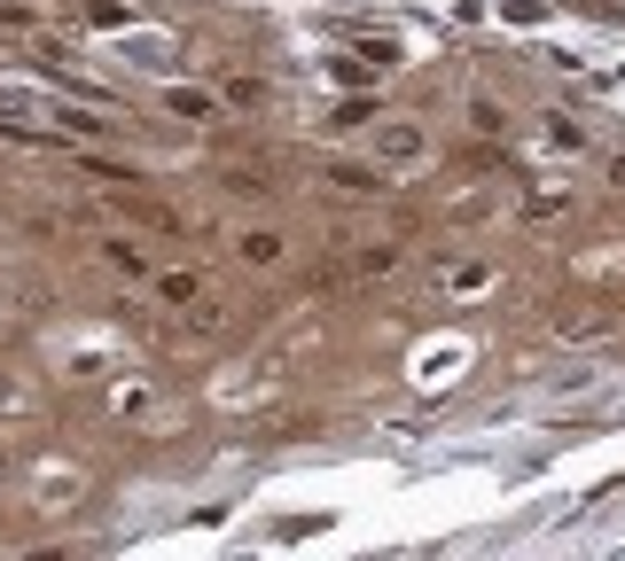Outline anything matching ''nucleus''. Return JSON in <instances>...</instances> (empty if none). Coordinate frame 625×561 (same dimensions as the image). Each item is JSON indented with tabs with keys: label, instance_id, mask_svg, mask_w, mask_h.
I'll return each instance as SVG.
<instances>
[{
	"label": "nucleus",
	"instance_id": "nucleus-11",
	"mask_svg": "<svg viewBox=\"0 0 625 561\" xmlns=\"http://www.w3.org/2000/svg\"><path fill=\"white\" fill-rule=\"evenodd\" d=\"M469 126H477V133H500V126H508V118H500V110H493V102H469Z\"/></svg>",
	"mask_w": 625,
	"mask_h": 561
},
{
	"label": "nucleus",
	"instance_id": "nucleus-2",
	"mask_svg": "<svg viewBox=\"0 0 625 561\" xmlns=\"http://www.w3.org/2000/svg\"><path fill=\"white\" fill-rule=\"evenodd\" d=\"M227 250H235V266H242V273H274V266L289 258V242H281L274 227H242V234H235Z\"/></svg>",
	"mask_w": 625,
	"mask_h": 561
},
{
	"label": "nucleus",
	"instance_id": "nucleus-4",
	"mask_svg": "<svg viewBox=\"0 0 625 561\" xmlns=\"http://www.w3.org/2000/svg\"><path fill=\"white\" fill-rule=\"evenodd\" d=\"M95 250H102V266H110V273H126V281H149V273H157V266H149V250H141L133 234H102Z\"/></svg>",
	"mask_w": 625,
	"mask_h": 561
},
{
	"label": "nucleus",
	"instance_id": "nucleus-3",
	"mask_svg": "<svg viewBox=\"0 0 625 561\" xmlns=\"http://www.w3.org/2000/svg\"><path fill=\"white\" fill-rule=\"evenodd\" d=\"M40 405V390H32V374L17 367V359H0V421H24Z\"/></svg>",
	"mask_w": 625,
	"mask_h": 561
},
{
	"label": "nucleus",
	"instance_id": "nucleus-6",
	"mask_svg": "<svg viewBox=\"0 0 625 561\" xmlns=\"http://www.w3.org/2000/svg\"><path fill=\"white\" fill-rule=\"evenodd\" d=\"M321 180H329V188H345V196H384V188H391V180H384V164H329Z\"/></svg>",
	"mask_w": 625,
	"mask_h": 561
},
{
	"label": "nucleus",
	"instance_id": "nucleus-9",
	"mask_svg": "<svg viewBox=\"0 0 625 561\" xmlns=\"http://www.w3.org/2000/svg\"><path fill=\"white\" fill-rule=\"evenodd\" d=\"M485 281H493V266H454V273H446V289H462V297L485 289Z\"/></svg>",
	"mask_w": 625,
	"mask_h": 561
},
{
	"label": "nucleus",
	"instance_id": "nucleus-7",
	"mask_svg": "<svg viewBox=\"0 0 625 561\" xmlns=\"http://www.w3.org/2000/svg\"><path fill=\"white\" fill-rule=\"evenodd\" d=\"M149 281H157L165 304H196V297H204V273H196V266H180V273H149Z\"/></svg>",
	"mask_w": 625,
	"mask_h": 561
},
{
	"label": "nucleus",
	"instance_id": "nucleus-12",
	"mask_svg": "<svg viewBox=\"0 0 625 561\" xmlns=\"http://www.w3.org/2000/svg\"><path fill=\"white\" fill-rule=\"evenodd\" d=\"M609 188H625V149H617V157H609Z\"/></svg>",
	"mask_w": 625,
	"mask_h": 561
},
{
	"label": "nucleus",
	"instance_id": "nucleus-8",
	"mask_svg": "<svg viewBox=\"0 0 625 561\" xmlns=\"http://www.w3.org/2000/svg\"><path fill=\"white\" fill-rule=\"evenodd\" d=\"M165 110H172V118H188V126H211V118H219V102H211V94H188V87H172V94H165Z\"/></svg>",
	"mask_w": 625,
	"mask_h": 561
},
{
	"label": "nucleus",
	"instance_id": "nucleus-1",
	"mask_svg": "<svg viewBox=\"0 0 625 561\" xmlns=\"http://www.w3.org/2000/svg\"><path fill=\"white\" fill-rule=\"evenodd\" d=\"M368 149H376V164H423V157H430V133H423L415 118H391V126H376Z\"/></svg>",
	"mask_w": 625,
	"mask_h": 561
},
{
	"label": "nucleus",
	"instance_id": "nucleus-5",
	"mask_svg": "<svg viewBox=\"0 0 625 561\" xmlns=\"http://www.w3.org/2000/svg\"><path fill=\"white\" fill-rule=\"evenodd\" d=\"M345 273H353V281H391V273H399V242H360V250L345 258Z\"/></svg>",
	"mask_w": 625,
	"mask_h": 561
},
{
	"label": "nucleus",
	"instance_id": "nucleus-10",
	"mask_svg": "<svg viewBox=\"0 0 625 561\" xmlns=\"http://www.w3.org/2000/svg\"><path fill=\"white\" fill-rule=\"evenodd\" d=\"M547 141H555V149H578V141H586V126H571V118H547Z\"/></svg>",
	"mask_w": 625,
	"mask_h": 561
}]
</instances>
